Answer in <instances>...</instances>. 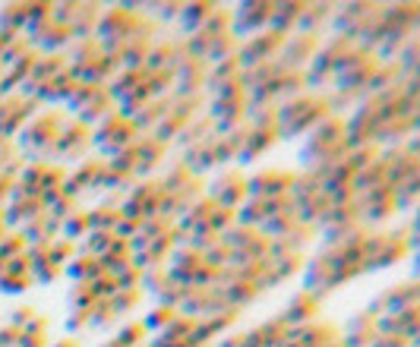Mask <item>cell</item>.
<instances>
[{
	"label": "cell",
	"instance_id": "cell-1",
	"mask_svg": "<svg viewBox=\"0 0 420 347\" xmlns=\"http://www.w3.org/2000/svg\"><path fill=\"white\" fill-rule=\"evenodd\" d=\"M329 114L332 110L326 105V95H316V92H304L291 101H282L278 105V139L304 136L319 120H326Z\"/></svg>",
	"mask_w": 420,
	"mask_h": 347
},
{
	"label": "cell",
	"instance_id": "cell-2",
	"mask_svg": "<svg viewBox=\"0 0 420 347\" xmlns=\"http://www.w3.org/2000/svg\"><path fill=\"white\" fill-rule=\"evenodd\" d=\"M66 123V114L57 108H48L41 110V114H35L32 120L26 123V127L19 130V149H22V158L29 161H48L51 155V145H54L57 133L63 130Z\"/></svg>",
	"mask_w": 420,
	"mask_h": 347
},
{
	"label": "cell",
	"instance_id": "cell-3",
	"mask_svg": "<svg viewBox=\"0 0 420 347\" xmlns=\"http://www.w3.org/2000/svg\"><path fill=\"white\" fill-rule=\"evenodd\" d=\"M354 48V44L348 38H342V35H326V38L319 41V51L313 54V61H309V66L304 70L307 76V86L309 88H319L326 86L332 79V70H335V63L342 61L344 54Z\"/></svg>",
	"mask_w": 420,
	"mask_h": 347
},
{
	"label": "cell",
	"instance_id": "cell-4",
	"mask_svg": "<svg viewBox=\"0 0 420 347\" xmlns=\"http://www.w3.org/2000/svg\"><path fill=\"white\" fill-rule=\"evenodd\" d=\"M136 136H139L136 127H133L130 120H123L117 110L92 127V145L101 152V158H108V155H114V152L133 145V143H136Z\"/></svg>",
	"mask_w": 420,
	"mask_h": 347
},
{
	"label": "cell",
	"instance_id": "cell-5",
	"mask_svg": "<svg viewBox=\"0 0 420 347\" xmlns=\"http://www.w3.org/2000/svg\"><path fill=\"white\" fill-rule=\"evenodd\" d=\"M205 196L218 205V209L237 212L240 202L247 199V174L240 167H221L212 183H205Z\"/></svg>",
	"mask_w": 420,
	"mask_h": 347
},
{
	"label": "cell",
	"instance_id": "cell-6",
	"mask_svg": "<svg viewBox=\"0 0 420 347\" xmlns=\"http://www.w3.org/2000/svg\"><path fill=\"white\" fill-rule=\"evenodd\" d=\"M88 149H92V127L79 123L76 117L63 123V130L57 133L54 145H51V155L48 158H57V161H83Z\"/></svg>",
	"mask_w": 420,
	"mask_h": 347
},
{
	"label": "cell",
	"instance_id": "cell-7",
	"mask_svg": "<svg viewBox=\"0 0 420 347\" xmlns=\"http://www.w3.org/2000/svg\"><path fill=\"white\" fill-rule=\"evenodd\" d=\"M272 0H247V4L231 6V35L237 41L250 38L256 32H265L272 19Z\"/></svg>",
	"mask_w": 420,
	"mask_h": 347
},
{
	"label": "cell",
	"instance_id": "cell-8",
	"mask_svg": "<svg viewBox=\"0 0 420 347\" xmlns=\"http://www.w3.org/2000/svg\"><path fill=\"white\" fill-rule=\"evenodd\" d=\"M287 35H278L272 32V29H265V32H256L250 35V38L240 41L237 48V63H240V73L250 70V66L262 63V61H272V57H278V51H282Z\"/></svg>",
	"mask_w": 420,
	"mask_h": 347
},
{
	"label": "cell",
	"instance_id": "cell-9",
	"mask_svg": "<svg viewBox=\"0 0 420 347\" xmlns=\"http://www.w3.org/2000/svg\"><path fill=\"white\" fill-rule=\"evenodd\" d=\"M354 205H357V212H360V218H364L367 227H379L392 215H398L392 187H376V190H370V193H360L357 199H354Z\"/></svg>",
	"mask_w": 420,
	"mask_h": 347
},
{
	"label": "cell",
	"instance_id": "cell-10",
	"mask_svg": "<svg viewBox=\"0 0 420 347\" xmlns=\"http://www.w3.org/2000/svg\"><path fill=\"white\" fill-rule=\"evenodd\" d=\"M294 183L291 171H282V167H262V171L247 177V196L250 199H278L287 196Z\"/></svg>",
	"mask_w": 420,
	"mask_h": 347
},
{
	"label": "cell",
	"instance_id": "cell-11",
	"mask_svg": "<svg viewBox=\"0 0 420 347\" xmlns=\"http://www.w3.org/2000/svg\"><path fill=\"white\" fill-rule=\"evenodd\" d=\"M319 41L316 35H304V32H294L287 35L282 51H278V61H282L285 70H307L309 61H313V54L319 51Z\"/></svg>",
	"mask_w": 420,
	"mask_h": 347
},
{
	"label": "cell",
	"instance_id": "cell-12",
	"mask_svg": "<svg viewBox=\"0 0 420 347\" xmlns=\"http://www.w3.org/2000/svg\"><path fill=\"white\" fill-rule=\"evenodd\" d=\"M133 149H136V171H133V177H143V180H145L152 171H158V167L165 165L168 149H171V145L158 143L152 133H139L136 143H133Z\"/></svg>",
	"mask_w": 420,
	"mask_h": 347
},
{
	"label": "cell",
	"instance_id": "cell-13",
	"mask_svg": "<svg viewBox=\"0 0 420 347\" xmlns=\"http://www.w3.org/2000/svg\"><path fill=\"white\" fill-rule=\"evenodd\" d=\"M205 76H209V63L196 61V57H180L174 66V92L171 95H196L205 92Z\"/></svg>",
	"mask_w": 420,
	"mask_h": 347
},
{
	"label": "cell",
	"instance_id": "cell-14",
	"mask_svg": "<svg viewBox=\"0 0 420 347\" xmlns=\"http://www.w3.org/2000/svg\"><path fill=\"white\" fill-rule=\"evenodd\" d=\"M319 309H322V300L316 297V294H309V291L300 287V291L285 304V309L278 316L285 319L287 328H297V326H307V322L319 319Z\"/></svg>",
	"mask_w": 420,
	"mask_h": 347
},
{
	"label": "cell",
	"instance_id": "cell-15",
	"mask_svg": "<svg viewBox=\"0 0 420 347\" xmlns=\"http://www.w3.org/2000/svg\"><path fill=\"white\" fill-rule=\"evenodd\" d=\"M287 338H291L294 347H329V344H335L338 338H342V331H338L335 322L313 319V322H307V326L291 328V335Z\"/></svg>",
	"mask_w": 420,
	"mask_h": 347
},
{
	"label": "cell",
	"instance_id": "cell-16",
	"mask_svg": "<svg viewBox=\"0 0 420 347\" xmlns=\"http://www.w3.org/2000/svg\"><path fill=\"white\" fill-rule=\"evenodd\" d=\"M35 110H39V101L26 98V95H19V92L10 95V98H6L4 120H0V136H4V139H13V136H16V133L35 117Z\"/></svg>",
	"mask_w": 420,
	"mask_h": 347
},
{
	"label": "cell",
	"instance_id": "cell-17",
	"mask_svg": "<svg viewBox=\"0 0 420 347\" xmlns=\"http://www.w3.org/2000/svg\"><path fill=\"white\" fill-rule=\"evenodd\" d=\"M275 143H282L278 139V130H253V127H247V133H243V143H240V149H237V165H253V161H260L265 152L272 149Z\"/></svg>",
	"mask_w": 420,
	"mask_h": 347
},
{
	"label": "cell",
	"instance_id": "cell-18",
	"mask_svg": "<svg viewBox=\"0 0 420 347\" xmlns=\"http://www.w3.org/2000/svg\"><path fill=\"white\" fill-rule=\"evenodd\" d=\"M411 253H414V249H411V243H408V237H404V231H389L386 234V243H382V249H379V256H376L373 265H370V271L389 269V265H398L401 259H408Z\"/></svg>",
	"mask_w": 420,
	"mask_h": 347
},
{
	"label": "cell",
	"instance_id": "cell-19",
	"mask_svg": "<svg viewBox=\"0 0 420 347\" xmlns=\"http://www.w3.org/2000/svg\"><path fill=\"white\" fill-rule=\"evenodd\" d=\"M79 83L70 76V73H61V76H54V79H48L44 86H39L32 95H26V98H32V101H39V108H41V101L44 105H57V101H66L73 95V88H76Z\"/></svg>",
	"mask_w": 420,
	"mask_h": 347
},
{
	"label": "cell",
	"instance_id": "cell-20",
	"mask_svg": "<svg viewBox=\"0 0 420 347\" xmlns=\"http://www.w3.org/2000/svg\"><path fill=\"white\" fill-rule=\"evenodd\" d=\"M105 171H108V165H105V158L98 155V158H83V161H79V167H76V171H73V174H66V177H70V180L76 183V190H79V193L86 196V193H95V187L101 183V177H105Z\"/></svg>",
	"mask_w": 420,
	"mask_h": 347
},
{
	"label": "cell",
	"instance_id": "cell-21",
	"mask_svg": "<svg viewBox=\"0 0 420 347\" xmlns=\"http://www.w3.org/2000/svg\"><path fill=\"white\" fill-rule=\"evenodd\" d=\"M304 13V0H285V4H275L272 6V19H269V29L278 35H294L297 32V19Z\"/></svg>",
	"mask_w": 420,
	"mask_h": 347
},
{
	"label": "cell",
	"instance_id": "cell-22",
	"mask_svg": "<svg viewBox=\"0 0 420 347\" xmlns=\"http://www.w3.org/2000/svg\"><path fill=\"white\" fill-rule=\"evenodd\" d=\"M177 61H180V48H177V38H161V41H155L152 44V51H149V57H145V63H143V70L145 73H158V70H174Z\"/></svg>",
	"mask_w": 420,
	"mask_h": 347
},
{
	"label": "cell",
	"instance_id": "cell-23",
	"mask_svg": "<svg viewBox=\"0 0 420 347\" xmlns=\"http://www.w3.org/2000/svg\"><path fill=\"white\" fill-rule=\"evenodd\" d=\"M332 6L335 4H304V13L297 19V32L322 38V29H329V19H332Z\"/></svg>",
	"mask_w": 420,
	"mask_h": 347
},
{
	"label": "cell",
	"instance_id": "cell-24",
	"mask_svg": "<svg viewBox=\"0 0 420 347\" xmlns=\"http://www.w3.org/2000/svg\"><path fill=\"white\" fill-rule=\"evenodd\" d=\"M221 291V300H225V306L227 309H240L243 306H250V304H256L260 300V284H253V281H231V284H221L218 287Z\"/></svg>",
	"mask_w": 420,
	"mask_h": 347
},
{
	"label": "cell",
	"instance_id": "cell-25",
	"mask_svg": "<svg viewBox=\"0 0 420 347\" xmlns=\"http://www.w3.org/2000/svg\"><path fill=\"white\" fill-rule=\"evenodd\" d=\"M209 136H215V123H212L209 114H199L180 130V136H177L171 145H177V149L183 152V149H190V145H196V143H205Z\"/></svg>",
	"mask_w": 420,
	"mask_h": 347
},
{
	"label": "cell",
	"instance_id": "cell-26",
	"mask_svg": "<svg viewBox=\"0 0 420 347\" xmlns=\"http://www.w3.org/2000/svg\"><path fill=\"white\" fill-rule=\"evenodd\" d=\"M63 271H66V278H73V284H88V281H95V278L105 275L98 256H88V253H83V249H79L76 259L66 265Z\"/></svg>",
	"mask_w": 420,
	"mask_h": 347
},
{
	"label": "cell",
	"instance_id": "cell-27",
	"mask_svg": "<svg viewBox=\"0 0 420 347\" xmlns=\"http://www.w3.org/2000/svg\"><path fill=\"white\" fill-rule=\"evenodd\" d=\"M98 19H101V6H98V4H79L76 19H73V26H70L73 41L95 38V29H98Z\"/></svg>",
	"mask_w": 420,
	"mask_h": 347
},
{
	"label": "cell",
	"instance_id": "cell-28",
	"mask_svg": "<svg viewBox=\"0 0 420 347\" xmlns=\"http://www.w3.org/2000/svg\"><path fill=\"white\" fill-rule=\"evenodd\" d=\"M215 10V4H205V0H196V4H183L180 6V16H177V26H180V38H187V35L199 32V26L205 22V16Z\"/></svg>",
	"mask_w": 420,
	"mask_h": 347
},
{
	"label": "cell",
	"instance_id": "cell-29",
	"mask_svg": "<svg viewBox=\"0 0 420 347\" xmlns=\"http://www.w3.org/2000/svg\"><path fill=\"white\" fill-rule=\"evenodd\" d=\"M351 187H354V193H370V190L376 187H386V161L382 158H376L373 165H367L364 171H357L354 174V180H351Z\"/></svg>",
	"mask_w": 420,
	"mask_h": 347
},
{
	"label": "cell",
	"instance_id": "cell-30",
	"mask_svg": "<svg viewBox=\"0 0 420 347\" xmlns=\"http://www.w3.org/2000/svg\"><path fill=\"white\" fill-rule=\"evenodd\" d=\"M231 32V6H218L205 16V22L199 26V35H205V38H218V35H227Z\"/></svg>",
	"mask_w": 420,
	"mask_h": 347
},
{
	"label": "cell",
	"instance_id": "cell-31",
	"mask_svg": "<svg viewBox=\"0 0 420 347\" xmlns=\"http://www.w3.org/2000/svg\"><path fill=\"white\" fill-rule=\"evenodd\" d=\"M0 32L4 35H22L26 32V4L0 6Z\"/></svg>",
	"mask_w": 420,
	"mask_h": 347
},
{
	"label": "cell",
	"instance_id": "cell-32",
	"mask_svg": "<svg viewBox=\"0 0 420 347\" xmlns=\"http://www.w3.org/2000/svg\"><path fill=\"white\" fill-rule=\"evenodd\" d=\"M86 234H88V209H76V212H70V215L61 221V237L63 240L83 243Z\"/></svg>",
	"mask_w": 420,
	"mask_h": 347
},
{
	"label": "cell",
	"instance_id": "cell-33",
	"mask_svg": "<svg viewBox=\"0 0 420 347\" xmlns=\"http://www.w3.org/2000/svg\"><path fill=\"white\" fill-rule=\"evenodd\" d=\"M237 48H240V41L234 38L231 32H227V35H218V38L209 41V48H205V57H203V61L209 63V66L218 63V61H227V57L237 54Z\"/></svg>",
	"mask_w": 420,
	"mask_h": 347
},
{
	"label": "cell",
	"instance_id": "cell-34",
	"mask_svg": "<svg viewBox=\"0 0 420 347\" xmlns=\"http://www.w3.org/2000/svg\"><path fill=\"white\" fill-rule=\"evenodd\" d=\"M117 221H121V209H114V205H95V209H88V231H108L114 234Z\"/></svg>",
	"mask_w": 420,
	"mask_h": 347
},
{
	"label": "cell",
	"instance_id": "cell-35",
	"mask_svg": "<svg viewBox=\"0 0 420 347\" xmlns=\"http://www.w3.org/2000/svg\"><path fill=\"white\" fill-rule=\"evenodd\" d=\"M114 341L121 347H143V344H149V328L143 326V319H130L117 328Z\"/></svg>",
	"mask_w": 420,
	"mask_h": 347
},
{
	"label": "cell",
	"instance_id": "cell-36",
	"mask_svg": "<svg viewBox=\"0 0 420 347\" xmlns=\"http://www.w3.org/2000/svg\"><path fill=\"white\" fill-rule=\"evenodd\" d=\"M139 304H143V291H139V287H117V294L108 300V306L114 309L117 319H121V316H127V313H133Z\"/></svg>",
	"mask_w": 420,
	"mask_h": 347
},
{
	"label": "cell",
	"instance_id": "cell-37",
	"mask_svg": "<svg viewBox=\"0 0 420 347\" xmlns=\"http://www.w3.org/2000/svg\"><path fill=\"white\" fill-rule=\"evenodd\" d=\"M253 331H256V338L262 341V347H278L287 338V331H291V328L285 326L282 316H275V319H269V322H260Z\"/></svg>",
	"mask_w": 420,
	"mask_h": 347
},
{
	"label": "cell",
	"instance_id": "cell-38",
	"mask_svg": "<svg viewBox=\"0 0 420 347\" xmlns=\"http://www.w3.org/2000/svg\"><path fill=\"white\" fill-rule=\"evenodd\" d=\"M237 76H240V63H237V54H234V57H227V61H218V63H212V66H209V76H205V88L221 86V83H227V79H237Z\"/></svg>",
	"mask_w": 420,
	"mask_h": 347
},
{
	"label": "cell",
	"instance_id": "cell-39",
	"mask_svg": "<svg viewBox=\"0 0 420 347\" xmlns=\"http://www.w3.org/2000/svg\"><path fill=\"white\" fill-rule=\"evenodd\" d=\"M76 253H79V243L63 240V237H54V243H51V249H48V259L54 262V265H61V269H66V265L76 259Z\"/></svg>",
	"mask_w": 420,
	"mask_h": 347
},
{
	"label": "cell",
	"instance_id": "cell-40",
	"mask_svg": "<svg viewBox=\"0 0 420 347\" xmlns=\"http://www.w3.org/2000/svg\"><path fill=\"white\" fill-rule=\"evenodd\" d=\"M174 316H177L174 306H155L152 313H145L143 326L149 328V335H161V331H165V328L174 322Z\"/></svg>",
	"mask_w": 420,
	"mask_h": 347
},
{
	"label": "cell",
	"instance_id": "cell-41",
	"mask_svg": "<svg viewBox=\"0 0 420 347\" xmlns=\"http://www.w3.org/2000/svg\"><path fill=\"white\" fill-rule=\"evenodd\" d=\"M379 152H382L379 145L370 143V145H360V149H351L348 155H344V161H348V167H351L354 174H357V171H364L367 165H373V161L379 158Z\"/></svg>",
	"mask_w": 420,
	"mask_h": 347
},
{
	"label": "cell",
	"instance_id": "cell-42",
	"mask_svg": "<svg viewBox=\"0 0 420 347\" xmlns=\"http://www.w3.org/2000/svg\"><path fill=\"white\" fill-rule=\"evenodd\" d=\"M29 249L26 237H22V231H6L4 237H0V259H16V256H22Z\"/></svg>",
	"mask_w": 420,
	"mask_h": 347
},
{
	"label": "cell",
	"instance_id": "cell-43",
	"mask_svg": "<svg viewBox=\"0 0 420 347\" xmlns=\"http://www.w3.org/2000/svg\"><path fill=\"white\" fill-rule=\"evenodd\" d=\"M417 193H420V177H411V180H404L401 187L395 190V209L398 212H411L417 202Z\"/></svg>",
	"mask_w": 420,
	"mask_h": 347
},
{
	"label": "cell",
	"instance_id": "cell-44",
	"mask_svg": "<svg viewBox=\"0 0 420 347\" xmlns=\"http://www.w3.org/2000/svg\"><path fill=\"white\" fill-rule=\"evenodd\" d=\"M168 281V265H149L143 269V281H139V291L143 294H158Z\"/></svg>",
	"mask_w": 420,
	"mask_h": 347
},
{
	"label": "cell",
	"instance_id": "cell-45",
	"mask_svg": "<svg viewBox=\"0 0 420 347\" xmlns=\"http://www.w3.org/2000/svg\"><path fill=\"white\" fill-rule=\"evenodd\" d=\"M114 322H117V316L108 306V300H95L92 309H88V328H111Z\"/></svg>",
	"mask_w": 420,
	"mask_h": 347
},
{
	"label": "cell",
	"instance_id": "cell-46",
	"mask_svg": "<svg viewBox=\"0 0 420 347\" xmlns=\"http://www.w3.org/2000/svg\"><path fill=\"white\" fill-rule=\"evenodd\" d=\"M234 227V212L231 209H218V205H212V212H209V218H205V231H212V234H225V231H231Z\"/></svg>",
	"mask_w": 420,
	"mask_h": 347
},
{
	"label": "cell",
	"instance_id": "cell-47",
	"mask_svg": "<svg viewBox=\"0 0 420 347\" xmlns=\"http://www.w3.org/2000/svg\"><path fill=\"white\" fill-rule=\"evenodd\" d=\"M63 275L61 265H54L51 259H39L32 262V284H54Z\"/></svg>",
	"mask_w": 420,
	"mask_h": 347
},
{
	"label": "cell",
	"instance_id": "cell-48",
	"mask_svg": "<svg viewBox=\"0 0 420 347\" xmlns=\"http://www.w3.org/2000/svg\"><path fill=\"white\" fill-rule=\"evenodd\" d=\"M95 304V294L88 284H73L70 294H66V306L70 309H92Z\"/></svg>",
	"mask_w": 420,
	"mask_h": 347
},
{
	"label": "cell",
	"instance_id": "cell-49",
	"mask_svg": "<svg viewBox=\"0 0 420 347\" xmlns=\"http://www.w3.org/2000/svg\"><path fill=\"white\" fill-rule=\"evenodd\" d=\"M39 319V309L35 306H29V304H22V306H16L10 313V319H6V326H13L16 331H26L29 326H32V322Z\"/></svg>",
	"mask_w": 420,
	"mask_h": 347
},
{
	"label": "cell",
	"instance_id": "cell-50",
	"mask_svg": "<svg viewBox=\"0 0 420 347\" xmlns=\"http://www.w3.org/2000/svg\"><path fill=\"white\" fill-rule=\"evenodd\" d=\"M344 335H376V326L367 313H354L348 322H344Z\"/></svg>",
	"mask_w": 420,
	"mask_h": 347
},
{
	"label": "cell",
	"instance_id": "cell-51",
	"mask_svg": "<svg viewBox=\"0 0 420 347\" xmlns=\"http://www.w3.org/2000/svg\"><path fill=\"white\" fill-rule=\"evenodd\" d=\"M29 287H32V278H13V275H0V294H10V297H16V294H26Z\"/></svg>",
	"mask_w": 420,
	"mask_h": 347
},
{
	"label": "cell",
	"instance_id": "cell-52",
	"mask_svg": "<svg viewBox=\"0 0 420 347\" xmlns=\"http://www.w3.org/2000/svg\"><path fill=\"white\" fill-rule=\"evenodd\" d=\"M4 271L13 278H32V262H29V256L22 253V256H16V259H6Z\"/></svg>",
	"mask_w": 420,
	"mask_h": 347
},
{
	"label": "cell",
	"instance_id": "cell-53",
	"mask_svg": "<svg viewBox=\"0 0 420 347\" xmlns=\"http://www.w3.org/2000/svg\"><path fill=\"white\" fill-rule=\"evenodd\" d=\"M63 328H66V331H70V335H73V338H76V331H83V328H88V309H70V316H66Z\"/></svg>",
	"mask_w": 420,
	"mask_h": 347
},
{
	"label": "cell",
	"instance_id": "cell-54",
	"mask_svg": "<svg viewBox=\"0 0 420 347\" xmlns=\"http://www.w3.org/2000/svg\"><path fill=\"white\" fill-rule=\"evenodd\" d=\"M16 347H51L48 331H22Z\"/></svg>",
	"mask_w": 420,
	"mask_h": 347
},
{
	"label": "cell",
	"instance_id": "cell-55",
	"mask_svg": "<svg viewBox=\"0 0 420 347\" xmlns=\"http://www.w3.org/2000/svg\"><path fill=\"white\" fill-rule=\"evenodd\" d=\"M370 347H411L404 335H376Z\"/></svg>",
	"mask_w": 420,
	"mask_h": 347
},
{
	"label": "cell",
	"instance_id": "cell-56",
	"mask_svg": "<svg viewBox=\"0 0 420 347\" xmlns=\"http://www.w3.org/2000/svg\"><path fill=\"white\" fill-rule=\"evenodd\" d=\"M13 158H16V143H13V139H4V136H0V171H4V167L10 165Z\"/></svg>",
	"mask_w": 420,
	"mask_h": 347
},
{
	"label": "cell",
	"instance_id": "cell-57",
	"mask_svg": "<svg viewBox=\"0 0 420 347\" xmlns=\"http://www.w3.org/2000/svg\"><path fill=\"white\" fill-rule=\"evenodd\" d=\"M19 335H22V331H16L13 326H4V328H0V347H16Z\"/></svg>",
	"mask_w": 420,
	"mask_h": 347
},
{
	"label": "cell",
	"instance_id": "cell-58",
	"mask_svg": "<svg viewBox=\"0 0 420 347\" xmlns=\"http://www.w3.org/2000/svg\"><path fill=\"white\" fill-rule=\"evenodd\" d=\"M13 183L16 180H10L6 174H0V209H4V202L10 199V190H13Z\"/></svg>",
	"mask_w": 420,
	"mask_h": 347
},
{
	"label": "cell",
	"instance_id": "cell-59",
	"mask_svg": "<svg viewBox=\"0 0 420 347\" xmlns=\"http://www.w3.org/2000/svg\"><path fill=\"white\" fill-rule=\"evenodd\" d=\"M51 347H83V344H79V338H57V341L54 344H51Z\"/></svg>",
	"mask_w": 420,
	"mask_h": 347
},
{
	"label": "cell",
	"instance_id": "cell-60",
	"mask_svg": "<svg viewBox=\"0 0 420 347\" xmlns=\"http://www.w3.org/2000/svg\"><path fill=\"white\" fill-rule=\"evenodd\" d=\"M13 38V35H4V32H0V54H4V48H6V41H10Z\"/></svg>",
	"mask_w": 420,
	"mask_h": 347
},
{
	"label": "cell",
	"instance_id": "cell-61",
	"mask_svg": "<svg viewBox=\"0 0 420 347\" xmlns=\"http://www.w3.org/2000/svg\"><path fill=\"white\" fill-rule=\"evenodd\" d=\"M101 347H121V344H117V341H114V338H111V341H105V344H101Z\"/></svg>",
	"mask_w": 420,
	"mask_h": 347
},
{
	"label": "cell",
	"instance_id": "cell-62",
	"mask_svg": "<svg viewBox=\"0 0 420 347\" xmlns=\"http://www.w3.org/2000/svg\"><path fill=\"white\" fill-rule=\"evenodd\" d=\"M0 275H4V259H0Z\"/></svg>",
	"mask_w": 420,
	"mask_h": 347
},
{
	"label": "cell",
	"instance_id": "cell-63",
	"mask_svg": "<svg viewBox=\"0 0 420 347\" xmlns=\"http://www.w3.org/2000/svg\"><path fill=\"white\" fill-rule=\"evenodd\" d=\"M329 347H342V341H335V344H329Z\"/></svg>",
	"mask_w": 420,
	"mask_h": 347
},
{
	"label": "cell",
	"instance_id": "cell-64",
	"mask_svg": "<svg viewBox=\"0 0 420 347\" xmlns=\"http://www.w3.org/2000/svg\"><path fill=\"white\" fill-rule=\"evenodd\" d=\"M143 347H149V344H143Z\"/></svg>",
	"mask_w": 420,
	"mask_h": 347
}]
</instances>
